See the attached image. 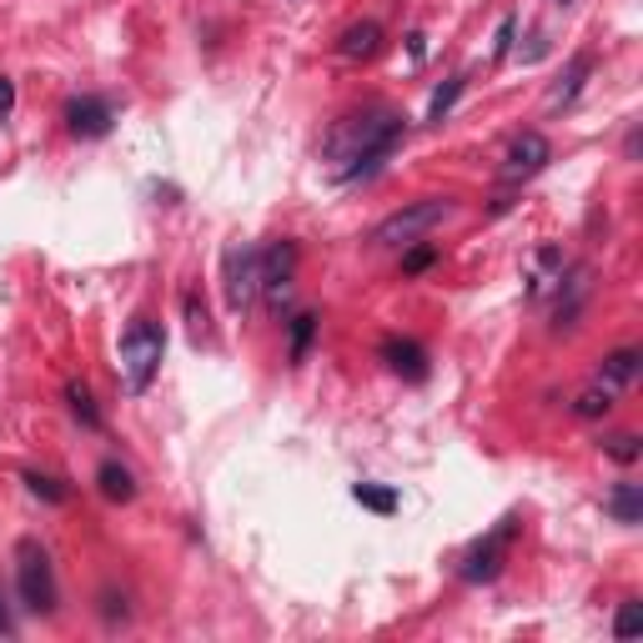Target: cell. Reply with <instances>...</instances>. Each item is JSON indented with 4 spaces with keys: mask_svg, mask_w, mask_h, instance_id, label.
Wrapping results in <instances>:
<instances>
[{
    "mask_svg": "<svg viewBox=\"0 0 643 643\" xmlns=\"http://www.w3.org/2000/svg\"><path fill=\"white\" fill-rule=\"evenodd\" d=\"M643 633V603H623L619 609V619H613V639H639Z\"/></svg>",
    "mask_w": 643,
    "mask_h": 643,
    "instance_id": "cell-22",
    "label": "cell"
},
{
    "mask_svg": "<svg viewBox=\"0 0 643 643\" xmlns=\"http://www.w3.org/2000/svg\"><path fill=\"white\" fill-rule=\"evenodd\" d=\"M292 267H297V247L292 241H272L262 251V292L272 307H282L292 297Z\"/></svg>",
    "mask_w": 643,
    "mask_h": 643,
    "instance_id": "cell-8",
    "label": "cell"
},
{
    "mask_svg": "<svg viewBox=\"0 0 643 643\" xmlns=\"http://www.w3.org/2000/svg\"><path fill=\"white\" fill-rule=\"evenodd\" d=\"M101 492H106L111 502H132L136 498V483H132V473L121 468V463H101Z\"/></svg>",
    "mask_w": 643,
    "mask_h": 643,
    "instance_id": "cell-16",
    "label": "cell"
},
{
    "mask_svg": "<svg viewBox=\"0 0 643 643\" xmlns=\"http://www.w3.org/2000/svg\"><path fill=\"white\" fill-rule=\"evenodd\" d=\"M548 6H558V11H568V6H573V0H548Z\"/></svg>",
    "mask_w": 643,
    "mask_h": 643,
    "instance_id": "cell-31",
    "label": "cell"
},
{
    "mask_svg": "<svg viewBox=\"0 0 643 643\" xmlns=\"http://www.w3.org/2000/svg\"><path fill=\"white\" fill-rule=\"evenodd\" d=\"M463 86H468V76H447L443 86L433 91V101H427V121H443L447 111L458 106V96H463Z\"/></svg>",
    "mask_w": 643,
    "mask_h": 643,
    "instance_id": "cell-18",
    "label": "cell"
},
{
    "mask_svg": "<svg viewBox=\"0 0 643 643\" xmlns=\"http://www.w3.org/2000/svg\"><path fill=\"white\" fill-rule=\"evenodd\" d=\"M407 51H413V61H423V55H427V35L413 31V35H407Z\"/></svg>",
    "mask_w": 643,
    "mask_h": 643,
    "instance_id": "cell-29",
    "label": "cell"
},
{
    "mask_svg": "<svg viewBox=\"0 0 643 643\" xmlns=\"http://www.w3.org/2000/svg\"><path fill=\"white\" fill-rule=\"evenodd\" d=\"M447 217H453V201L423 197V201H413V207L393 211V217H387L377 231H372V241H377V247H413L417 237H427L433 227H443Z\"/></svg>",
    "mask_w": 643,
    "mask_h": 643,
    "instance_id": "cell-4",
    "label": "cell"
},
{
    "mask_svg": "<svg viewBox=\"0 0 643 643\" xmlns=\"http://www.w3.org/2000/svg\"><path fill=\"white\" fill-rule=\"evenodd\" d=\"M633 377H639V352H633V348H619V352H609V357H603L599 382H609L613 393H619V387H629Z\"/></svg>",
    "mask_w": 643,
    "mask_h": 643,
    "instance_id": "cell-13",
    "label": "cell"
},
{
    "mask_svg": "<svg viewBox=\"0 0 643 643\" xmlns=\"http://www.w3.org/2000/svg\"><path fill=\"white\" fill-rule=\"evenodd\" d=\"M257 292H262V251L231 247L227 251V302H231V312H251Z\"/></svg>",
    "mask_w": 643,
    "mask_h": 643,
    "instance_id": "cell-6",
    "label": "cell"
},
{
    "mask_svg": "<svg viewBox=\"0 0 643 643\" xmlns=\"http://www.w3.org/2000/svg\"><path fill=\"white\" fill-rule=\"evenodd\" d=\"M182 307H186V328H191V338H207V302H201L197 292H186Z\"/></svg>",
    "mask_w": 643,
    "mask_h": 643,
    "instance_id": "cell-23",
    "label": "cell"
},
{
    "mask_svg": "<svg viewBox=\"0 0 643 643\" xmlns=\"http://www.w3.org/2000/svg\"><path fill=\"white\" fill-rule=\"evenodd\" d=\"M573 413H578V417H609V413H613V387L593 377L589 387H583V393L573 397Z\"/></svg>",
    "mask_w": 643,
    "mask_h": 643,
    "instance_id": "cell-14",
    "label": "cell"
},
{
    "mask_svg": "<svg viewBox=\"0 0 643 643\" xmlns=\"http://www.w3.org/2000/svg\"><path fill=\"white\" fill-rule=\"evenodd\" d=\"M548 162H553V146H548V136L543 132H523L518 142L508 146L502 176H508V182H528V176H538Z\"/></svg>",
    "mask_w": 643,
    "mask_h": 643,
    "instance_id": "cell-7",
    "label": "cell"
},
{
    "mask_svg": "<svg viewBox=\"0 0 643 643\" xmlns=\"http://www.w3.org/2000/svg\"><path fill=\"white\" fill-rule=\"evenodd\" d=\"M111 121H116V111H111V101H101V96H76L66 106V132L81 136V142H96V136H106Z\"/></svg>",
    "mask_w": 643,
    "mask_h": 643,
    "instance_id": "cell-9",
    "label": "cell"
},
{
    "mask_svg": "<svg viewBox=\"0 0 643 643\" xmlns=\"http://www.w3.org/2000/svg\"><path fill=\"white\" fill-rule=\"evenodd\" d=\"M11 111H15V81L0 76V116H11Z\"/></svg>",
    "mask_w": 643,
    "mask_h": 643,
    "instance_id": "cell-28",
    "label": "cell"
},
{
    "mask_svg": "<svg viewBox=\"0 0 643 643\" xmlns=\"http://www.w3.org/2000/svg\"><path fill=\"white\" fill-rule=\"evenodd\" d=\"M25 488L35 492V498H45V502H66V488L55 478H45V473H25Z\"/></svg>",
    "mask_w": 643,
    "mask_h": 643,
    "instance_id": "cell-24",
    "label": "cell"
},
{
    "mask_svg": "<svg viewBox=\"0 0 643 643\" xmlns=\"http://www.w3.org/2000/svg\"><path fill=\"white\" fill-rule=\"evenodd\" d=\"M15 593L31 613H51L55 609V573H51V558L35 538H21L15 543Z\"/></svg>",
    "mask_w": 643,
    "mask_h": 643,
    "instance_id": "cell-3",
    "label": "cell"
},
{
    "mask_svg": "<svg viewBox=\"0 0 643 643\" xmlns=\"http://www.w3.org/2000/svg\"><path fill=\"white\" fill-rule=\"evenodd\" d=\"M352 498H357L362 508L382 512V518H387V512H397V492L393 488H377V483H357V488H352Z\"/></svg>",
    "mask_w": 643,
    "mask_h": 643,
    "instance_id": "cell-19",
    "label": "cell"
},
{
    "mask_svg": "<svg viewBox=\"0 0 643 643\" xmlns=\"http://www.w3.org/2000/svg\"><path fill=\"white\" fill-rule=\"evenodd\" d=\"M609 512L619 518V523H639L643 518V492H639V483H619V488L609 492Z\"/></svg>",
    "mask_w": 643,
    "mask_h": 643,
    "instance_id": "cell-15",
    "label": "cell"
},
{
    "mask_svg": "<svg viewBox=\"0 0 643 643\" xmlns=\"http://www.w3.org/2000/svg\"><path fill=\"white\" fill-rule=\"evenodd\" d=\"M553 272H563V251H558V247H543V251H538V262H533V282H528V292L543 297L548 287H553Z\"/></svg>",
    "mask_w": 643,
    "mask_h": 643,
    "instance_id": "cell-17",
    "label": "cell"
},
{
    "mask_svg": "<svg viewBox=\"0 0 643 643\" xmlns=\"http://www.w3.org/2000/svg\"><path fill=\"white\" fill-rule=\"evenodd\" d=\"M603 447H609V458H619V463H639V453H643L639 437H633V433H613Z\"/></svg>",
    "mask_w": 643,
    "mask_h": 643,
    "instance_id": "cell-25",
    "label": "cell"
},
{
    "mask_svg": "<svg viewBox=\"0 0 643 643\" xmlns=\"http://www.w3.org/2000/svg\"><path fill=\"white\" fill-rule=\"evenodd\" d=\"M0 633H11V619H6V609H0Z\"/></svg>",
    "mask_w": 643,
    "mask_h": 643,
    "instance_id": "cell-30",
    "label": "cell"
},
{
    "mask_svg": "<svg viewBox=\"0 0 643 643\" xmlns=\"http://www.w3.org/2000/svg\"><path fill=\"white\" fill-rule=\"evenodd\" d=\"M589 71H593V55L583 51V55H573V61H568V71H563V81H553V86H548V106H573L578 101V91H583V81H589Z\"/></svg>",
    "mask_w": 643,
    "mask_h": 643,
    "instance_id": "cell-11",
    "label": "cell"
},
{
    "mask_svg": "<svg viewBox=\"0 0 643 643\" xmlns=\"http://www.w3.org/2000/svg\"><path fill=\"white\" fill-rule=\"evenodd\" d=\"M512 31H518V15H502V21H498V41H492V55H508L512 51Z\"/></svg>",
    "mask_w": 643,
    "mask_h": 643,
    "instance_id": "cell-27",
    "label": "cell"
},
{
    "mask_svg": "<svg viewBox=\"0 0 643 643\" xmlns=\"http://www.w3.org/2000/svg\"><path fill=\"white\" fill-rule=\"evenodd\" d=\"M66 403L86 427H101V413H96V403H91V393L81 387V382H71V387H66Z\"/></svg>",
    "mask_w": 643,
    "mask_h": 643,
    "instance_id": "cell-21",
    "label": "cell"
},
{
    "mask_svg": "<svg viewBox=\"0 0 643 643\" xmlns=\"http://www.w3.org/2000/svg\"><path fill=\"white\" fill-rule=\"evenodd\" d=\"M312 338H317V317L312 312L292 317V362H307V348H312Z\"/></svg>",
    "mask_w": 643,
    "mask_h": 643,
    "instance_id": "cell-20",
    "label": "cell"
},
{
    "mask_svg": "<svg viewBox=\"0 0 643 643\" xmlns=\"http://www.w3.org/2000/svg\"><path fill=\"white\" fill-rule=\"evenodd\" d=\"M338 51L348 55V61H367V55H377L382 51V25L377 21L348 25V31H342V41H338Z\"/></svg>",
    "mask_w": 643,
    "mask_h": 643,
    "instance_id": "cell-12",
    "label": "cell"
},
{
    "mask_svg": "<svg viewBox=\"0 0 643 643\" xmlns=\"http://www.w3.org/2000/svg\"><path fill=\"white\" fill-rule=\"evenodd\" d=\"M433 262H437V251H433V247H413V251L403 257V272H407V277H417V272H427Z\"/></svg>",
    "mask_w": 643,
    "mask_h": 643,
    "instance_id": "cell-26",
    "label": "cell"
},
{
    "mask_svg": "<svg viewBox=\"0 0 643 643\" xmlns=\"http://www.w3.org/2000/svg\"><path fill=\"white\" fill-rule=\"evenodd\" d=\"M403 132H407V116H397L393 106H362L348 111L342 121H332L322 156L332 162V176L342 186L367 182V176H377L382 166L393 162V152L403 146Z\"/></svg>",
    "mask_w": 643,
    "mask_h": 643,
    "instance_id": "cell-1",
    "label": "cell"
},
{
    "mask_svg": "<svg viewBox=\"0 0 643 643\" xmlns=\"http://www.w3.org/2000/svg\"><path fill=\"white\" fill-rule=\"evenodd\" d=\"M162 357H166V332L156 328L152 317H136L132 328L121 332V352H116L121 387L132 397H142L156 382V372H162Z\"/></svg>",
    "mask_w": 643,
    "mask_h": 643,
    "instance_id": "cell-2",
    "label": "cell"
},
{
    "mask_svg": "<svg viewBox=\"0 0 643 643\" xmlns=\"http://www.w3.org/2000/svg\"><path fill=\"white\" fill-rule=\"evenodd\" d=\"M382 362L397 372V377H407V382H423L427 377V352L417 348L413 338H382Z\"/></svg>",
    "mask_w": 643,
    "mask_h": 643,
    "instance_id": "cell-10",
    "label": "cell"
},
{
    "mask_svg": "<svg viewBox=\"0 0 643 643\" xmlns=\"http://www.w3.org/2000/svg\"><path fill=\"white\" fill-rule=\"evenodd\" d=\"M512 538H518V518H502L488 538H478V543L463 553V578H468V583H492L512 553Z\"/></svg>",
    "mask_w": 643,
    "mask_h": 643,
    "instance_id": "cell-5",
    "label": "cell"
}]
</instances>
